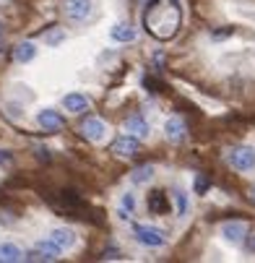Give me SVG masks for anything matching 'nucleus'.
I'll list each match as a JSON object with an SVG mask.
<instances>
[{"mask_svg": "<svg viewBox=\"0 0 255 263\" xmlns=\"http://www.w3.org/2000/svg\"><path fill=\"white\" fill-rule=\"evenodd\" d=\"M8 112L13 118H21V104H8Z\"/></svg>", "mask_w": 255, "mask_h": 263, "instance_id": "c85d7f7f", "label": "nucleus"}, {"mask_svg": "<svg viewBox=\"0 0 255 263\" xmlns=\"http://www.w3.org/2000/svg\"><path fill=\"white\" fill-rule=\"evenodd\" d=\"M193 187H195V193H198V196H206V193H208V187H211V182H208L206 175H195V185H193Z\"/></svg>", "mask_w": 255, "mask_h": 263, "instance_id": "4be33fe9", "label": "nucleus"}, {"mask_svg": "<svg viewBox=\"0 0 255 263\" xmlns=\"http://www.w3.org/2000/svg\"><path fill=\"white\" fill-rule=\"evenodd\" d=\"M112 40L115 42H133L135 40V29L128 21H120V24L112 26Z\"/></svg>", "mask_w": 255, "mask_h": 263, "instance_id": "dca6fc26", "label": "nucleus"}, {"mask_svg": "<svg viewBox=\"0 0 255 263\" xmlns=\"http://www.w3.org/2000/svg\"><path fill=\"white\" fill-rule=\"evenodd\" d=\"M104 258H109V260H117V258H123V255H120V250H117V248H109V250H104Z\"/></svg>", "mask_w": 255, "mask_h": 263, "instance_id": "a878e982", "label": "nucleus"}, {"mask_svg": "<svg viewBox=\"0 0 255 263\" xmlns=\"http://www.w3.org/2000/svg\"><path fill=\"white\" fill-rule=\"evenodd\" d=\"M133 240L143 248H164L167 245V232L154 224H133Z\"/></svg>", "mask_w": 255, "mask_h": 263, "instance_id": "f03ea898", "label": "nucleus"}, {"mask_svg": "<svg viewBox=\"0 0 255 263\" xmlns=\"http://www.w3.org/2000/svg\"><path fill=\"white\" fill-rule=\"evenodd\" d=\"M154 70H164V52H154Z\"/></svg>", "mask_w": 255, "mask_h": 263, "instance_id": "393cba45", "label": "nucleus"}, {"mask_svg": "<svg viewBox=\"0 0 255 263\" xmlns=\"http://www.w3.org/2000/svg\"><path fill=\"white\" fill-rule=\"evenodd\" d=\"M227 162L237 170V172H250L255 167V148L252 146H237L227 154Z\"/></svg>", "mask_w": 255, "mask_h": 263, "instance_id": "20e7f679", "label": "nucleus"}, {"mask_svg": "<svg viewBox=\"0 0 255 263\" xmlns=\"http://www.w3.org/2000/svg\"><path fill=\"white\" fill-rule=\"evenodd\" d=\"M6 50V42H3V36H0V52H3Z\"/></svg>", "mask_w": 255, "mask_h": 263, "instance_id": "7c9ffc66", "label": "nucleus"}, {"mask_svg": "<svg viewBox=\"0 0 255 263\" xmlns=\"http://www.w3.org/2000/svg\"><path fill=\"white\" fill-rule=\"evenodd\" d=\"M250 201L255 203V187H252V191H250Z\"/></svg>", "mask_w": 255, "mask_h": 263, "instance_id": "2f4dec72", "label": "nucleus"}, {"mask_svg": "<svg viewBox=\"0 0 255 263\" xmlns=\"http://www.w3.org/2000/svg\"><path fill=\"white\" fill-rule=\"evenodd\" d=\"M232 31H234L232 26H229V29H219V31H213V40H222V36H229Z\"/></svg>", "mask_w": 255, "mask_h": 263, "instance_id": "bb28decb", "label": "nucleus"}, {"mask_svg": "<svg viewBox=\"0 0 255 263\" xmlns=\"http://www.w3.org/2000/svg\"><path fill=\"white\" fill-rule=\"evenodd\" d=\"M36 157H40V159H45V162L50 159V154H47V148H42V146H40V148H36Z\"/></svg>", "mask_w": 255, "mask_h": 263, "instance_id": "c756f323", "label": "nucleus"}, {"mask_svg": "<svg viewBox=\"0 0 255 263\" xmlns=\"http://www.w3.org/2000/svg\"><path fill=\"white\" fill-rule=\"evenodd\" d=\"M13 162V154L8 152V148H0V167L3 164H11Z\"/></svg>", "mask_w": 255, "mask_h": 263, "instance_id": "b1692460", "label": "nucleus"}, {"mask_svg": "<svg viewBox=\"0 0 255 263\" xmlns=\"http://www.w3.org/2000/svg\"><path fill=\"white\" fill-rule=\"evenodd\" d=\"M63 13L68 21L81 24V21L94 16V3L91 0H63Z\"/></svg>", "mask_w": 255, "mask_h": 263, "instance_id": "7ed1b4c3", "label": "nucleus"}, {"mask_svg": "<svg viewBox=\"0 0 255 263\" xmlns=\"http://www.w3.org/2000/svg\"><path fill=\"white\" fill-rule=\"evenodd\" d=\"M245 245H247L250 253H255V235H247V237H245Z\"/></svg>", "mask_w": 255, "mask_h": 263, "instance_id": "cd10ccee", "label": "nucleus"}, {"mask_svg": "<svg viewBox=\"0 0 255 263\" xmlns=\"http://www.w3.org/2000/svg\"><path fill=\"white\" fill-rule=\"evenodd\" d=\"M3 31H6V26H3V21H0V36H3Z\"/></svg>", "mask_w": 255, "mask_h": 263, "instance_id": "473e14b6", "label": "nucleus"}, {"mask_svg": "<svg viewBox=\"0 0 255 263\" xmlns=\"http://www.w3.org/2000/svg\"><path fill=\"white\" fill-rule=\"evenodd\" d=\"M120 209L128 211V214L133 216V211H135V196H133V193H123V198H120Z\"/></svg>", "mask_w": 255, "mask_h": 263, "instance_id": "5701e85b", "label": "nucleus"}, {"mask_svg": "<svg viewBox=\"0 0 255 263\" xmlns=\"http://www.w3.org/2000/svg\"><path fill=\"white\" fill-rule=\"evenodd\" d=\"M174 203H177V214L180 216L188 214V193L182 191V187H177V191H174Z\"/></svg>", "mask_w": 255, "mask_h": 263, "instance_id": "412c9836", "label": "nucleus"}, {"mask_svg": "<svg viewBox=\"0 0 255 263\" xmlns=\"http://www.w3.org/2000/svg\"><path fill=\"white\" fill-rule=\"evenodd\" d=\"M42 40H45V45H47V47H57V45H63V42H65V31H63L60 26H55V29H50V31H45V34H42Z\"/></svg>", "mask_w": 255, "mask_h": 263, "instance_id": "6ab92c4d", "label": "nucleus"}, {"mask_svg": "<svg viewBox=\"0 0 255 263\" xmlns=\"http://www.w3.org/2000/svg\"><path fill=\"white\" fill-rule=\"evenodd\" d=\"M34 55H36V47H34L31 42H21V45L13 47V58H16V63H31Z\"/></svg>", "mask_w": 255, "mask_h": 263, "instance_id": "a211bd4d", "label": "nucleus"}, {"mask_svg": "<svg viewBox=\"0 0 255 263\" xmlns=\"http://www.w3.org/2000/svg\"><path fill=\"white\" fill-rule=\"evenodd\" d=\"M112 152H115L117 157H123V159L135 157V154L141 152V138H135L133 133H123V136H117V138L112 141Z\"/></svg>", "mask_w": 255, "mask_h": 263, "instance_id": "423d86ee", "label": "nucleus"}, {"mask_svg": "<svg viewBox=\"0 0 255 263\" xmlns=\"http://www.w3.org/2000/svg\"><path fill=\"white\" fill-rule=\"evenodd\" d=\"M125 130H128V133H133L135 138H149V133H151L149 120H146L143 115H138V112L125 120Z\"/></svg>", "mask_w": 255, "mask_h": 263, "instance_id": "ddd939ff", "label": "nucleus"}, {"mask_svg": "<svg viewBox=\"0 0 255 263\" xmlns=\"http://www.w3.org/2000/svg\"><path fill=\"white\" fill-rule=\"evenodd\" d=\"M146 209H149V214H154V216H167L169 214V198H167V193L164 191H151L149 196H146Z\"/></svg>", "mask_w": 255, "mask_h": 263, "instance_id": "1a4fd4ad", "label": "nucleus"}, {"mask_svg": "<svg viewBox=\"0 0 255 263\" xmlns=\"http://www.w3.org/2000/svg\"><path fill=\"white\" fill-rule=\"evenodd\" d=\"M63 107L68 112H73V115H81V112H86L91 107V99L86 94H79V91H70L63 97Z\"/></svg>", "mask_w": 255, "mask_h": 263, "instance_id": "9b49d317", "label": "nucleus"}, {"mask_svg": "<svg viewBox=\"0 0 255 263\" xmlns=\"http://www.w3.org/2000/svg\"><path fill=\"white\" fill-rule=\"evenodd\" d=\"M24 260V250L16 242H0V263H18Z\"/></svg>", "mask_w": 255, "mask_h": 263, "instance_id": "2eb2a0df", "label": "nucleus"}, {"mask_svg": "<svg viewBox=\"0 0 255 263\" xmlns=\"http://www.w3.org/2000/svg\"><path fill=\"white\" fill-rule=\"evenodd\" d=\"M60 201H63L68 209H81V206H84V198H81L76 191H70V187H68V191H60Z\"/></svg>", "mask_w": 255, "mask_h": 263, "instance_id": "aec40b11", "label": "nucleus"}, {"mask_svg": "<svg viewBox=\"0 0 255 263\" xmlns=\"http://www.w3.org/2000/svg\"><path fill=\"white\" fill-rule=\"evenodd\" d=\"M164 133H167V141L169 143H182V141H185V136H188V125L182 123L180 118H169L164 123Z\"/></svg>", "mask_w": 255, "mask_h": 263, "instance_id": "f8f14e48", "label": "nucleus"}, {"mask_svg": "<svg viewBox=\"0 0 255 263\" xmlns=\"http://www.w3.org/2000/svg\"><path fill=\"white\" fill-rule=\"evenodd\" d=\"M151 180H154V167L151 164H143V167L130 172V182L133 185H149Z\"/></svg>", "mask_w": 255, "mask_h": 263, "instance_id": "f3484780", "label": "nucleus"}, {"mask_svg": "<svg viewBox=\"0 0 255 263\" xmlns=\"http://www.w3.org/2000/svg\"><path fill=\"white\" fill-rule=\"evenodd\" d=\"M182 24V8L177 0H151L143 8V26L151 36L167 42L180 31Z\"/></svg>", "mask_w": 255, "mask_h": 263, "instance_id": "f257e3e1", "label": "nucleus"}, {"mask_svg": "<svg viewBox=\"0 0 255 263\" xmlns=\"http://www.w3.org/2000/svg\"><path fill=\"white\" fill-rule=\"evenodd\" d=\"M50 240L60 248V250H70L73 245H76V235H73V230H65V227H57L50 232Z\"/></svg>", "mask_w": 255, "mask_h": 263, "instance_id": "4468645a", "label": "nucleus"}, {"mask_svg": "<svg viewBox=\"0 0 255 263\" xmlns=\"http://www.w3.org/2000/svg\"><path fill=\"white\" fill-rule=\"evenodd\" d=\"M81 136L89 138V141H102L107 136V123L99 120V118H86L81 123Z\"/></svg>", "mask_w": 255, "mask_h": 263, "instance_id": "9d476101", "label": "nucleus"}, {"mask_svg": "<svg viewBox=\"0 0 255 263\" xmlns=\"http://www.w3.org/2000/svg\"><path fill=\"white\" fill-rule=\"evenodd\" d=\"M222 237H224L227 242H232V245H242L245 237H247V224L240 221V219L224 221V224H222Z\"/></svg>", "mask_w": 255, "mask_h": 263, "instance_id": "6e6552de", "label": "nucleus"}, {"mask_svg": "<svg viewBox=\"0 0 255 263\" xmlns=\"http://www.w3.org/2000/svg\"><path fill=\"white\" fill-rule=\"evenodd\" d=\"M36 123H40V128L45 133H60L65 128V118L57 109H42L40 115H36Z\"/></svg>", "mask_w": 255, "mask_h": 263, "instance_id": "0eeeda50", "label": "nucleus"}, {"mask_svg": "<svg viewBox=\"0 0 255 263\" xmlns=\"http://www.w3.org/2000/svg\"><path fill=\"white\" fill-rule=\"evenodd\" d=\"M60 248L52 242V240H40L34 245L31 253H24V260H57L60 258Z\"/></svg>", "mask_w": 255, "mask_h": 263, "instance_id": "39448f33", "label": "nucleus"}]
</instances>
